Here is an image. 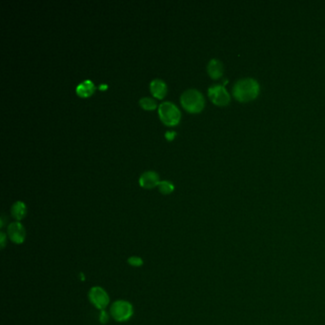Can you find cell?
Listing matches in <instances>:
<instances>
[{
	"instance_id": "obj_19",
	"label": "cell",
	"mask_w": 325,
	"mask_h": 325,
	"mask_svg": "<svg viewBox=\"0 0 325 325\" xmlns=\"http://www.w3.org/2000/svg\"><path fill=\"white\" fill-rule=\"evenodd\" d=\"M108 88V86L106 85V84H102L101 86H100V89L101 90H104V89H107Z\"/></svg>"
},
{
	"instance_id": "obj_17",
	"label": "cell",
	"mask_w": 325,
	"mask_h": 325,
	"mask_svg": "<svg viewBox=\"0 0 325 325\" xmlns=\"http://www.w3.org/2000/svg\"><path fill=\"white\" fill-rule=\"evenodd\" d=\"M0 244H1V248L2 249H4V247H5V245H6V239H7V236H6V234L5 233H3V232H1L0 233Z\"/></svg>"
},
{
	"instance_id": "obj_1",
	"label": "cell",
	"mask_w": 325,
	"mask_h": 325,
	"mask_svg": "<svg viewBox=\"0 0 325 325\" xmlns=\"http://www.w3.org/2000/svg\"><path fill=\"white\" fill-rule=\"evenodd\" d=\"M260 90L259 82L251 78H245L235 83L233 87V96L238 102H251L258 98Z\"/></svg>"
},
{
	"instance_id": "obj_4",
	"label": "cell",
	"mask_w": 325,
	"mask_h": 325,
	"mask_svg": "<svg viewBox=\"0 0 325 325\" xmlns=\"http://www.w3.org/2000/svg\"><path fill=\"white\" fill-rule=\"evenodd\" d=\"M110 313L114 320L119 323H124L133 317L134 307L129 302L120 300L112 305Z\"/></svg>"
},
{
	"instance_id": "obj_6",
	"label": "cell",
	"mask_w": 325,
	"mask_h": 325,
	"mask_svg": "<svg viewBox=\"0 0 325 325\" xmlns=\"http://www.w3.org/2000/svg\"><path fill=\"white\" fill-rule=\"evenodd\" d=\"M88 296L91 304L101 311L104 310L110 303V297L108 293L101 286H95L91 288Z\"/></svg>"
},
{
	"instance_id": "obj_10",
	"label": "cell",
	"mask_w": 325,
	"mask_h": 325,
	"mask_svg": "<svg viewBox=\"0 0 325 325\" xmlns=\"http://www.w3.org/2000/svg\"><path fill=\"white\" fill-rule=\"evenodd\" d=\"M150 90L155 98L162 100L167 94V85L162 80L155 79L150 83Z\"/></svg>"
},
{
	"instance_id": "obj_8",
	"label": "cell",
	"mask_w": 325,
	"mask_h": 325,
	"mask_svg": "<svg viewBox=\"0 0 325 325\" xmlns=\"http://www.w3.org/2000/svg\"><path fill=\"white\" fill-rule=\"evenodd\" d=\"M160 176L155 171H146L142 174L140 177V184L143 188L151 189L159 185L160 183Z\"/></svg>"
},
{
	"instance_id": "obj_9",
	"label": "cell",
	"mask_w": 325,
	"mask_h": 325,
	"mask_svg": "<svg viewBox=\"0 0 325 325\" xmlns=\"http://www.w3.org/2000/svg\"><path fill=\"white\" fill-rule=\"evenodd\" d=\"M207 72L213 80H218L223 76V64L221 61L213 59L208 62Z\"/></svg>"
},
{
	"instance_id": "obj_18",
	"label": "cell",
	"mask_w": 325,
	"mask_h": 325,
	"mask_svg": "<svg viewBox=\"0 0 325 325\" xmlns=\"http://www.w3.org/2000/svg\"><path fill=\"white\" fill-rule=\"evenodd\" d=\"M176 136H177V133L174 132V131H173V132L168 131V132L165 133V138H166L168 141H172Z\"/></svg>"
},
{
	"instance_id": "obj_13",
	"label": "cell",
	"mask_w": 325,
	"mask_h": 325,
	"mask_svg": "<svg viewBox=\"0 0 325 325\" xmlns=\"http://www.w3.org/2000/svg\"><path fill=\"white\" fill-rule=\"evenodd\" d=\"M159 190L161 193H162L164 195H168V194H171L174 189H175V186L172 182L170 181H161L160 183H159Z\"/></svg>"
},
{
	"instance_id": "obj_3",
	"label": "cell",
	"mask_w": 325,
	"mask_h": 325,
	"mask_svg": "<svg viewBox=\"0 0 325 325\" xmlns=\"http://www.w3.org/2000/svg\"><path fill=\"white\" fill-rule=\"evenodd\" d=\"M159 116L162 122L168 125L174 126L181 121V111L173 102H165L159 106Z\"/></svg>"
},
{
	"instance_id": "obj_5",
	"label": "cell",
	"mask_w": 325,
	"mask_h": 325,
	"mask_svg": "<svg viewBox=\"0 0 325 325\" xmlns=\"http://www.w3.org/2000/svg\"><path fill=\"white\" fill-rule=\"evenodd\" d=\"M208 96L213 103L218 106H226L231 101L230 94L223 85L215 84L208 89Z\"/></svg>"
},
{
	"instance_id": "obj_15",
	"label": "cell",
	"mask_w": 325,
	"mask_h": 325,
	"mask_svg": "<svg viewBox=\"0 0 325 325\" xmlns=\"http://www.w3.org/2000/svg\"><path fill=\"white\" fill-rule=\"evenodd\" d=\"M128 264L133 267H141L143 265V260L142 258L140 257H136V256H133V257H130L128 259Z\"/></svg>"
},
{
	"instance_id": "obj_14",
	"label": "cell",
	"mask_w": 325,
	"mask_h": 325,
	"mask_svg": "<svg viewBox=\"0 0 325 325\" xmlns=\"http://www.w3.org/2000/svg\"><path fill=\"white\" fill-rule=\"evenodd\" d=\"M140 104L145 110H154L157 108V102L151 98H142L140 100Z\"/></svg>"
},
{
	"instance_id": "obj_12",
	"label": "cell",
	"mask_w": 325,
	"mask_h": 325,
	"mask_svg": "<svg viewBox=\"0 0 325 325\" xmlns=\"http://www.w3.org/2000/svg\"><path fill=\"white\" fill-rule=\"evenodd\" d=\"M11 214H12L13 218L16 221L20 222L21 220H23L27 215V206H26V204L24 203L23 202L15 203L11 208Z\"/></svg>"
},
{
	"instance_id": "obj_2",
	"label": "cell",
	"mask_w": 325,
	"mask_h": 325,
	"mask_svg": "<svg viewBox=\"0 0 325 325\" xmlns=\"http://www.w3.org/2000/svg\"><path fill=\"white\" fill-rule=\"evenodd\" d=\"M181 103L190 113H200L205 105L203 95L197 89H188L181 96Z\"/></svg>"
},
{
	"instance_id": "obj_7",
	"label": "cell",
	"mask_w": 325,
	"mask_h": 325,
	"mask_svg": "<svg viewBox=\"0 0 325 325\" xmlns=\"http://www.w3.org/2000/svg\"><path fill=\"white\" fill-rule=\"evenodd\" d=\"M8 236L14 244H23L26 239V230L20 222H15L8 226Z\"/></svg>"
},
{
	"instance_id": "obj_11",
	"label": "cell",
	"mask_w": 325,
	"mask_h": 325,
	"mask_svg": "<svg viewBox=\"0 0 325 325\" xmlns=\"http://www.w3.org/2000/svg\"><path fill=\"white\" fill-rule=\"evenodd\" d=\"M96 90V86L94 84V82L90 80H86L84 81L81 82L78 86H77V94L81 97V98H88L91 95L94 94Z\"/></svg>"
},
{
	"instance_id": "obj_16",
	"label": "cell",
	"mask_w": 325,
	"mask_h": 325,
	"mask_svg": "<svg viewBox=\"0 0 325 325\" xmlns=\"http://www.w3.org/2000/svg\"><path fill=\"white\" fill-rule=\"evenodd\" d=\"M100 322L102 325H105L109 322V315L107 314V312H105V310H102L100 314Z\"/></svg>"
}]
</instances>
